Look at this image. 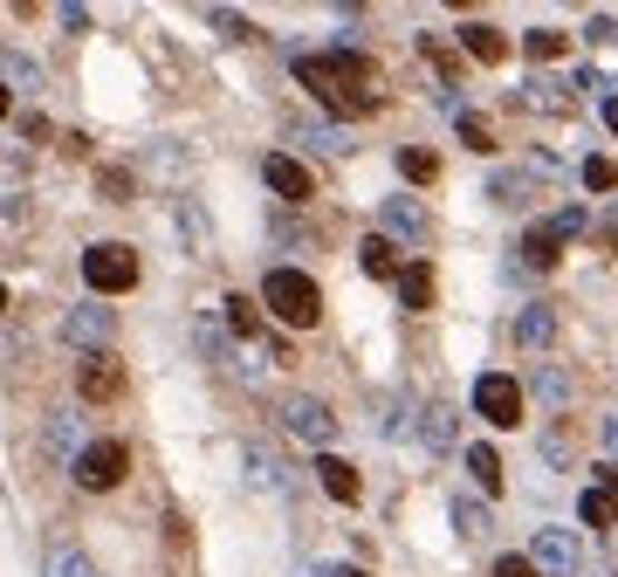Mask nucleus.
Here are the masks:
<instances>
[{
  "label": "nucleus",
  "mask_w": 618,
  "mask_h": 577,
  "mask_svg": "<svg viewBox=\"0 0 618 577\" xmlns=\"http://www.w3.org/2000/svg\"><path fill=\"white\" fill-rule=\"evenodd\" d=\"M296 82L337 117H371L385 97H379V62L357 56V49H337V56H303L296 62Z\"/></svg>",
  "instance_id": "nucleus-1"
},
{
  "label": "nucleus",
  "mask_w": 618,
  "mask_h": 577,
  "mask_svg": "<svg viewBox=\"0 0 618 577\" xmlns=\"http://www.w3.org/2000/svg\"><path fill=\"white\" fill-rule=\"evenodd\" d=\"M262 310H268L275 323H288V330H310V323L323 316V288H316L303 268H268V282H262Z\"/></svg>",
  "instance_id": "nucleus-2"
},
{
  "label": "nucleus",
  "mask_w": 618,
  "mask_h": 577,
  "mask_svg": "<svg viewBox=\"0 0 618 577\" xmlns=\"http://www.w3.org/2000/svg\"><path fill=\"white\" fill-rule=\"evenodd\" d=\"M82 282H90L97 296H124V288H138V247L97 241L90 255H82Z\"/></svg>",
  "instance_id": "nucleus-3"
},
{
  "label": "nucleus",
  "mask_w": 618,
  "mask_h": 577,
  "mask_svg": "<svg viewBox=\"0 0 618 577\" xmlns=\"http://www.w3.org/2000/svg\"><path fill=\"white\" fill-rule=\"evenodd\" d=\"M76 488H90V495H110L124 475H131V447H124V440H90V447H82L76 453Z\"/></svg>",
  "instance_id": "nucleus-4"
},
{
  "label": "nucleus",
  "mask_w": 618,
  "mask_h": 577,
  "mask_svg": "<svg viewBox=\"0 0 618 577\" xmlns=\"http://www.w3.org/2000/svg\"><path fill=\"white\" fill-rule=\"evenodd\" d=\"M570 234H585V206H563V214L536 221V227L522 234V262H529V268H557V262H563V241H570Z\"/></svg>",
  "instance_id": "nucleus-5"
},
{
  "label": "nucleus",
  "mask_w": 618,
  "mask_h": 577,
  "mask_svg": "<svg viewBox=\"0 0 618 577\" xmlns=\"http://www.w3.org/2000/svg\"><path fill=\"white\" fill-rule=\"evenodd\" d=\"M282 427L296 433V440H310L316 453H330V440H337V412H330L316 392H288L282 399Z\"/></svg>",
  "instance_id": "nucleus-6"
},
{
  "label": "nucleus",
  "mask_w": 618,
  "mask_h": 577,
  "mask_svg": "<svg viewBox=\"0 0 618 577\" xmlns=\"http://www.w3.org/2000/svg\"><path fill=\"white\" fill-rule=\"evenodd\" d=\"M474 412L488 427H522V385L509 379V371H481L474 379Z\"/></svg>",
  "instance_id": "nucleus-7"
},
{
  "label": "nucleus",
  "mask_w": 618,
  "mask_h": 577,
  "mask_svg": "<svg viewBox=\"0 0 618 577\" xmlns=\"http://www.w3.org/2000/svg\"><path fill=\"white\" fill-rule=\"evenodd\" d=\"M110 330H117V310H104V296H97V303H76V310L62 316V338L82 344V351H104Z\"/></svg>",
  "instance_id": "nucleus-8"
},
{
  "label": "nucleus",
  "mask_w": 618,
  "mask_h": 577,
  "mask_svg": "<svg viewBox=\"0 0 618 577\" xmlns=\"http://www.w3.org/2000/svg\"><path fill=\"white\" fill-rule=\"evenodd\" d=\"M76 392L90 399V405H110L124 392V364L110 351H90V358H82V371H76Z\"/></svg>",
  "instance_id": "nucleus-9"
},
{
  "label": "nucleus",
  "mask_w": 618,
  "mask_h": 577,
  "mask_svg": "<svg viewBox=\"0 0 618 577\" xmlns=\"http://www.w3.org/2000/svg\"><path fill=\"white\" fill-rule=\"evenodd\" d=\"M262 179L275 186V199H288V206H303V199H316V179H310V165H296L288 151H268V165H262Z\"/></svg>",
  "instance_id": "nucleus-10"
},
{
  "label": "nucleus",
  "mask_w": 618,
  "mask_h": 577,
  "mask_svg": "<svg viewBox=\"0 0 618 577\" xmlns=\"http://www.w3.org/2000/svg\"><path fill=\"white\" fill-rule=\"evenodd\" d=\"M529 564L543 570V577H570V570H577V536H570V529H536Z\"/></svg>",
  "instance_id": "nucleus-11"
},
{
  "label": "nucleus",
  "mask_w": 618,
  "mask_h": 577,
  "mask_svg": "<svg viewBox=\"0 0 618 577\" xmlns=\"http://www.w3.org/2000/svg\"><path fill=\"white\" fill-rule=\"evenodd\" d=\"M385 234H399V241H433V214L420 199H385Z\"/></svg>",
  "instance_id": "nucleus-12"
},
{
  "label": "nucleus",
  "mask_w": 618,
  "mask_h": 577,
  "mask_svg": "<svg viewBox=\"0 0 618 577\" xmlns=\"http://www.w3.org/2000/svg\"><path fill=\"white\" fill-rule=\"evenodd\" d=\"M316 481H323V495H330V502H344V509L364 495L357 468H351V461H337V453H316Z\"/></svg>",
  "instance_id": "nucleus-13"
},
{
  "label": "nucleus",
  "mask_w": 618,
  "mask_h": 577,
  "mask_svg": "<svg viewBox=\"0 0 618 577\" xmlns=\"http://www.w3.org/2000/svg\"><path fill=\"white\" fill-rule=\"evenodd\" d=\"M461 49H468L474 62H488V69H494V62H509V35H502V28H488V21H468V28H461Z\"/></svg>",
  "instance_id": "nucleus-14"
},
{
  "label": "nucleus",
  "mask_w": 618,
  "mask_h": 577,
  "mask_svg": "<svg viewBox=\"0 0 618 577\" xmlns=\"http://www.w3.org/2000/svg\"><path fill=\"white\" fill-rule=\"evenodd\" d=\"M357 262H364V275H379V282H399V275H405V262H399V247H392V234H364V247H357Z\"/></svg>",
  "instance_id": "nucleus-15"
},
{
  "label": "nucleus",
  "mask_w": 618,
  "mask_h": 577,
  "mask_svg": "<svg viewBox=\"0 0 618 577\" xmlns=\"http://www.w3.org/2000/svg\"><path fill=\"white\" fill-rule=\"evenodd\" d=\"M179 234H186V255H193V262H206V255H214V227H206L199 199H179Z\"/></svg>",
  "instance_id": "nucleus-16"
},
{
  "label": "nucleus",
  "mask_w": 618,
  "mask_h": 577,
  "mask_svg": "<svg viewBox=\"0 0 618 577\" xmlns=\"http://www.w3.org/2000/svg\"><path fill=\"white\" fill-rule=\"evenodd\" d=\"M516 338H522L529 351H543V344L557 338V310H550V303H529V310L516 316Z\"/></svg>",
  "instance_id": "nucleus-17"
},
{
  "label": "nucleus",
  "mask_w": 618,
  "mask_h": 577,
  "mask_svg": "<svg viewBox=\"0 0 618 577\" xmlns=\"http://www.w3.org/2000/svg\"><path fill=\"white\" fill-rule=\"evenodd\" d=\"M399 303H405V310H433V262H405V275H399Z\"/></svg>",
  "instance_id": "nucleus-18"
},
{
  "label": "nucleus",
  "mask_w": 618,
  "mask_h": 577,
  "mask_svg": "<svg viewBox=\"0 0 618 577\" xmlns=\"http://www.w3.org/2000/svg\"><path fill=\"white\" fill-rule=\"evenodd\" d=\"M399 173H405L412 186H433V179H440V151H426V145H405V151H399Z\"/></svg>",
  "instance_id": "nucleus-19"
},
{
  "label": "nucleus",
  "mask_w": 618,
  "mask_h": 577,
  "mask_svg": "<svg viewBox=\"0 0 618 577\" xmlns=\"http://www.w3.org/2000/svg\"><path fill=\"white\" fill-rule=\"evenodd\" d=\"M468 475H474L488 495H502V453H494L488 440H481V447H468Z\"/></svg>",
  "instance_id": "nucleus-20"
},
{
  "label": "nucleus",
  "mask_w": 618,
  "mask_h": 577,
  "mask_svg": "<svg viewBox=\"0 0 618 577\" xmlns=\"http://www.w3.org/2000/svg\"><path fill=\"white\" fill-rule=\"evenodd\" d=\"M220 316H227V330H234V338H262V303L227 296V303H220Z\"/></svg>",
  "instance_id": "nucleus-21"
},
{
  "label": "nucleus",
  "mask_w": 618,
  "mask_h": 577,
  "mask_svg": "<svg viewBox=\"0 0 618 577\" xmlns=\"http://www.w3.org/2000/svg\"><path fill=\"white\" fill-rule=\"evenodd\" d=\"M41 570H49V577H97V570H90V557L69 550V544H49V564H41Z\"/></svg>",
  "instance_id": "nucleus-22"
},
{
  "label": "nucleus",
  "mask_w": 618,
  "mask_h": 577,
  "mask_svg": "<svg viewBox=\"0 0 618 577\" xmlns=\"http://www.w3.org/2000/svg\"><path fill=\"white\" fill-rule=\"evenodd\" d=\"M577 516H585L591 529H611V522H618V502H611L605 488H585V502H577Z\"/></svg>",
  "instance_id": "nucleus-23"
},
{
  "label": "nucleus",
  "mask_w": 618,
  "mask_h": 577,
  "mask_svg": "<svg viewBox=\"0 0 618 577\" xmlns=\"http://www.w3.org/2000/svg\"><path fill=\"white\" fill-rule=\"evenodd\" d=\"M420 440H426L433 453H447V447H453V412H447V405H426V427H420Z\"/></svg>",
  "instance_id": "nucleus-24"
},
{
  "label": "nucleus",
  "mask_w": 618,
  "mask_h": 577,
  "mask_svg": "<svg viewBox=\"0 0 618 577\" xmlns=\"http://www.w3.org/2000/svg\"><path fill=\"white\" fill-rule=\"evenodd\" d=\"M529 385H536V399H543V405H563V399H570V379H563L557 364H536V379H529Z\"/></svg>",
  "instance_id": "nucleus-25"
},
{
  "label": "nucleus",
  "mask_w": 618,
  "mask_h": 577,
  "mask_svg": "<svg viewBox=\"0 0 618 577\" xmlns=\"http://www.w3.org/2000/svg\"><path fill=\"white\" fill-rule=\"evenodd\" d=\"M522 49H529V62H557V56H563V35H557V28H529Z\"/></svg>",
  "instance_id": "nucleus-26"
},
{
  "label": "nucleus",
  "mask_w": 618,
  "mask_h": 577,
  "mask_svg": "<svg viewBox=\"0 0 618 577\" xmlns=\"http://www.w3.org/2000/svg\"><path fill=\"white\" fill-rule=\"evenodd\" d=\"M461 145L488 158V151H494V124H488V117H474V110H461Z\"/></svg>",
  "instance_id": "nucleus-27"
},
{
  "label": "nucleus",
  "mask_w": 618,
  "mask_h": 577,
  "mask_svg": "<svg viewBox=\"0 0 618 577\" xmlns=\"http://www.w3.org/2000/svg\"><path fill=\"white\" fill-rule=\"evenodd\" d=\"M585 186L591 193H618V165L611 158H585Z\"/></svg>",
  "instance_id": "nucleus-28"
},
{
  "label": "nucleus",
  "mask_w": 618,
  "mask_h": 577,
  "mask_svg": "<svg viewBox=\"0 0 618 577\" xmlns=\"http://www.w3.org/2000/svg\"><path fill=\"white\" fill-rule=\"evenodd\" d=\"M453 522H461V536H488V509L481 502H453Z\"/></svg>",
  "instance_id": "nucleus-29"
},
{
  "label": "nucleus",
  "mask_w": 618,
  "mask_h": 577,
  "mask_svg": "<svg viewBox=\"0 0 618 577\" xmlns=\"http://www.w3.org/2000/svg\"><path fill=\"white\" fill-rule=\"evenodd\" d=\"M97 193H104L110 206H124V199H131V173H97Z\"/></svg>",
  "instance_id": "nucleus-30"
},
{
  "label": "nucleus",
  "mask_w": 618,
  "mask_h": 577,
  "mask_svg": "<svg viewBox=\"0 0 618 577\" xmlns=\"http://www.w3.org/2000/svg\"><path fill=\"white\" fill-rule=\"evenodd\" d=\"M8 82H21V90H41V69L28 56H8Z\"/></svg>",
  "instance_id": "nucleus-31"
},
{
  "label": "nucleus",
  "mask_w": 618,
  "mask_h": 577,
  "mask_svg": "<svg viewBox=\"0 0 618 577\" xmlns=\"http://www.w3.org/2000/svg\"><path fill=\"white\" fill-rule=\"evenodd\" d=\"M488 193H494V199H502V206H516V199L529 193V179H522V173H502V179H494Z\"/></svg>",
  "instance_id": "nucleus-32"
},
{
  "label": "nucleus",
  "mask_w": 618,
  "mask_h": 577,
  "mask_svg": "<svg viewBox=\"0 0 618 577\" xmlns=\"http://www.w3.org/2000/svg\"><path fill=\"white\" fill-rule=\"evenodd\" d=\"M49 447H56V453H82V447H90V440H82L76 427H62V420H56V427H49Z\"/></svg>",
  "instance_id": "nucleus-33"
},
{
  "label": "nucleus",
  "mask_w": 618,
  "mask_h": 577,
  "mask_svg": "<svg viewBox=\"0 0 618 577\" xmlns=\"http://www.w3.org/2000/svg\"><path fill=\"white\" fill-rule=\"evenodd\" d=\"M494 577H543V570H536L529 557H502V564H494Z\"/></svg>",
  "instance_id": "nucleus-34"
},
{
  "label": "nucleus",
  "mask_w": 618,
  "mask_h": 577,
  "mask_svg": "<svg viewBox=\"0 0 618 577\" xmlns=\"http://www.w3.org/2000/svg\"><path fill=\"white\" fill-rule=\"evenodd\" d=\"M598 241H605V247H611V255H618V199L605 206V221H598Z\"/></svg>",
  "instance_id": "nucleus-35"
},
{
  "label": "nucleus",
  "mask_w": 618,
  "mask_h": 577,
  "mask_svg": "<svg viewBox=\"0 0 618 577\" xmlns=\"http://www.w3.org/2000/svg\"><path fill=\"white\" fill-rule=\"evenodd\" d=\"M598 481H605V495L618 502V461H605V468H598Z\"/></svg>",
  "instance_id": "nucleus-36"
},
{
  "label": "nucleus",
  "mask_w": 618,
  "mask_h": 577,
  "mask_svg": "<svg viewBox=\"0 0 618 577\" xmlns=\"http://www.w3.org/2000/svg\"><path fill=\"white\" fill-rule=\"evenodd\" d=\"M605 124H611V138H618V97H605Z\"/></svg>",
  "instance_id": "nucleus-37"
},
{
  "label": "nucleus",
  "mask_w": 618,
  "mask_h": 577,
  "mask_svg": "<svg viewBox=\"0 0 618 577\" xmlns=\"http://www.w3.org/2000/svg\"><path fill=\"white\" fill-rule=\"evenodd\" d=\"M14 110V90H8V82H0V117H8Z\"/></svg>",
  "instance_id": "nucleus-38"
},
{
  "label": "nucleus",
  "mask_w": 618,
  "mask_h": 577,
  "mask_svg": "<svg viewBox=\"0 0 618 577\" xmlns=\"http://www.w3.org/2000/svg\"><path fill=\"white\" fill-rule=\"evenodd\" d=\"M605 447H611V453H618V420H605Z\"/></svg>",
  "instance_id": "nucleus-39"
},
{
  "label": "nucleus",
  "mask_w": 618,
  "mask_h": 577,
  "mask_svg": "<svg viewBox=\"0 0 618 577\" xmlns=\"http://www.w3.org/2000/svg\"><path fill=\"white\" fill-rule=\"evenodd\" d=\"M330 577H364V570H330Z\"/></svg>",
  "instance_id": "nucleus-40"
},
{
  "label": "nucleus",
  "mask_w": 618,
  "mask_h": 577,
  "mask_svg": "<svg viewBox=\"0 0 618 577\" xmlns=\"http://www.w3.org/2000/svg\"><path fill=\"white\" fill-rule=\"evenodd\" d=\"M0 310H8V288H0Z\"/></svg>",
  "instance_id": "nucleus-41"
}]
</instances>
